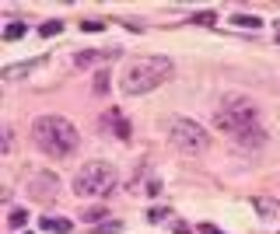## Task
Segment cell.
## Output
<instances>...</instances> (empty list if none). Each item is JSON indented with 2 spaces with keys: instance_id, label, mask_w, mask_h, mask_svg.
I'll return each mask as SVG.
<instances>
[{
  "instance_id": "obj_1",
  "label": "cell",
  "mask_w": 280,
  "mask_h": 234,
  "mask_svg": "<svg viewBox=\"0 0 280 234\" xmlns=\"http://www.w3.org/2000/svg\"><path fill=\"white\" fill-rule=\"evenodd\" d=\"M256 115L259 112H256V101L252 98H245V94H224L221 98V108L214 112V123L235 144H242V147H263L266 144V133L256 123Z\"/></svg>"
},
{
  "instance_id": "obj_2",
  "label": "cell",
  "mask_w": 280,
  "mask_h": 234,
  "mask_svg": "<svg viewBox=\"0 0 280 234\" xmlns=\"http://www.w3.org/2000/svg\"><path fill=\"white\" fill-rule=\"evenodd\" d=\"M32 140L39 144L42 154L63 161V157H70L74 151H77L81 133L74 130V123L63 119V115H39V119L32 123Z\"/></svg>"
},
{
  "instance_id": "obj_3",
  "label": "cell",
  "mask_w": 280,
  "mask_h": 234,
  "mask_svg": "<svg viewBox=\"0 0 280 234\" xmlns=\"http://www.w3.org/2000/svg\"><path fill=\"white\" fill-rule=\"evenodd\" d=\"M168 77H172V63L165 56H137L126 63V70L119 77V91L126 98H140V94L161 87Z\"/></svg>"
},
{
  "instance_id": "obj_4",
  "label": "cell",
  "mask_w": 280,
  "mask_h": 234,
  "mask_svg": "<svg viewBox=\"0 0 280 234\" xmlns=\"http://www.w3.org/2000/svg\"><path fill=\"white\" fill-rule=\"evenodd\" d=\"M116 182H119V175H116L112 164H105V161H88V164L74 175V192H77V196H109V192L116 189Z\"/></svg>"
},
{
  "instance_id": "obj_5",
  "label": "cell",
  "mask_w": 280,
  "mask_h": 234,
  "mask_svg": "<svg viewBox=\"0 0 280 234\" xmlns=\"http://www.w3.org/2000/svg\"><path fill=\"white\" fill-rule=\"evenodd\" d=\"M168 144L179 151V154H207L210 137L203 133V126H196L193 119H168Z\"/></svg>"
},
{
  "instance_id": "obj_6",
  "label": "cell",
  "mask_w": 280,
  "mask_h": 234,
  "mask_svg": "<svg viewBox=\"0 0 280 234\" xmlns=\"http://www.w3.org/2000/svg\"><path fill=\"white\" fill-rule=\"evenodd\" d=\"M28 189H32V196H35L39 203H49V199L56 196L60 182H56L53 175H32V178H28Z\"/></svg>"
},
{
  "instance_id": "obj_7",
  "label": "cell",
  "mask_w": 280,
  "mask_h": 234,
  "mask_svg": "<svg viewBox=\"0 0 280 234\" xmlns=\"http://www.w3.org/2000/svg\"><path fill=\"white\" fill-rule=\"evenodd\" d=\"M116 56H119V49H84V53H77V56H74V63H77V67H84V70H91V67L109 63V60H116Z\"/></svg>"
},
{
  "instance_id": "obj_8",
  "label": "cell",
  "mask_w": 280,
  "mask_h": 234,
  "mask_svg": "<svg viewBox=\"0 0 280 234\" xmlns=\"http://www.w3.org/2000/svg\"><path fill=\"white\" fill-rule=\"evenodd\" d=\"M102 126H105V130H112L119 140H130V133H133V130H130V123L123 119V112H119V108H105V112H102Z\"/></svg>"
},
{
  "instance_id": "obj_9",
  "label": "cell",
  "mask_w": 280,
  "mask_h": 234,
  "mask_svg": "<svg viewBox=\"0 0 280 234\" xmlns=\"http://www.w3.org/2000/svg\"><path fill=\"white\" fill-rule=\"evenodd\" d=\"M42 231H49V234H70V231H74V224H70L67 217H42Z\"/></svg>"
},
{
  "instance_id": "obj_10",
  "label": "cell",
  "mask_w": 280,
  "mask_h": 234,
  "mask_svg": "<svg viewBox=\"0 0 280 234\" xmlns=\"http://www.w3.org/2000/svg\"><path fill=\"white\" fill-rule=\"evenodd\" d=\"M252 210L263 213V217H277L280 203H277V199H270V196H256V199H252Z\"/></svg>"
},
{
  "instance_id": "obj_11",
  "label": "cell",
  "mask_w": 280,
  "mask_h": 234,
  "mask_svg": "<svg viewBox=\"0 0 280 234\" xmlns=\"http://www.w3.org/2000/svg\"><path fill=\"white\" fill-rule=\"evenodd\" d=\"M231 25H238V28H259L263 18H256V14H231Z\"/></svg>"
},
{
  "instance_id": "obj_12",
  "label": "cell",
  "mask_w": 280,
  "mask_h": 234,
  "mask_svg": "<svg viewBox=\"0 0 280 234\" xmlns=\"http://www.w3.org/2000/svg\"><path fill=\"white\" fill-rule=\"evenodd\" d=\"M7 224H11L14 231H21V227L28 224V210H21V206H14V210L7 213Z\"/></svg>"
},
{
  "instance_id": "obj_13",
  "label": "cell",
  "mask_w": 280,
  "mask_h": 234,
  "mask_svg": "<svg viewBox=\"0 0 280 234\" xmlns=\"http://www.w3.org/2000/svg\"><path fill=\"white\" fill-rule=\"evenodd\" d=\"M105 217H109V213H105L102 206H91V210H84V224H91V227H98Z\"/></svg>"
},
{
  "instance_id": "obj_14",
  "label": "cell",
  "mask_w": 280,
  "mask_h": 234,
  "mask_svg": "<svg viewBox=\"0 0 280 234\" xmlns=\"http://www.w3.org/2000/svg\"><path fill=\"white\" fill-rule=\"evenodd\" d=\"M95 94H105L109 91V70H95V84H91Z\"/></svg>"
},
{
  "instance_id": "obj_15",
  "label": "cell",
  "mask_w": 280,
  "mask_h": 234,
  "mask_svg": "<svg viewBox=\"0 0 280 234\" xmlns=\"http://www.w3.org/2000/svg\"><path fill=\"white\" fill-rule=\"evenodd\" d=\"M25 32H28V28H25V25H21V21H11V25H7V28H4V39H7V42H14V39H21V35H25Z\"/></svg>"
},
{
  "instance_id": "obj_16",
  "label": "cell",
  "mask_w": 280,
  "mask_h": 234,
  "mask_svg": "<svg viewBox=\"0 0 280 234\" xmlns=\"http://www.w3.org/2000/svg\"><path fill=\"white\" fill-rule=\"evenodd\" d=\"M119 231H123L119 220H102L98 227H91V234H119Z\"/></svg>"
},
{
  "instance_id": "obj_17",
  "label": "cell",
  "mask_w": 280,
  "mask_h": 234,
  "mask_svg": "<svg viewBox=\"0 0 280 234\" xmlns=\"http://www.w3.org/2000/svg\"><path fill=\"white\" fill-rule=\"evenodd\" d=\"M60 32H63V21H46V25L39 28L42 39H53V35H60Z\"/></svg>"
},
{
  "instance_id": "obj_18",
  "label": "cell",
  "mask_w": 280,
  "mask_h": 234,
  "mask_svg": "<svg viewBox=\"0 0 280 234\" xmlns=\"http://www.w3.org/2000/svg\"><path fill=\"white\" fill-rule=\"evenodd\" d=\"M105 28V21H98V18H88V21H81V32H102Z\"/></svg>"
},
{
  "instance_id": "obj_19",
  "label": "cell",
  "mask_w": 280,
  "mask_h": 234,
  "mask_svg": "<svg viewBox=\"0 0 280 234\" xmlns=\"http://www.w3.org/2000/svg\"><path fill=\"white\" fill-rule=\"evenodd\" d=\"M193 21H196V25H214L217 14H214V11H200V14H193Z\"/></svg>"
},
{
  "instance_id": "obj_20",
  "label": "cell",
  "mask_w": 280,
  "mask_h": 234,
  "mask_svg": "<svg viewBox=\"0 0 280 234\" xmlns=\"http://www.w3.org/2000/svg\"><path fill=\"white\" fill-rule=\"evenodd\" d=\"M165 217H168V210H165V206H154V210L147 213V220H154V224H158V220H165Z\"/></svg>"
},
{
  "instance_id": "obj_21",
  "label": "cell",
  "mask_w": 280,
  "mask_h": 234,
  "mask_svg": "<svg viewBox=\"0 0 280 234\" xmlns=\"http://www.w3.org/2000/svg\"><path fill=\"white\" fill-rule=\"evenodd\" d=\"M158 192H161V182L151 178V182H147V196H158Z\"/></svg>"
},
{
  "instance_id": "obj_22",
  "label": "cell",
  "mask_w": 280,
  "mask_h": 234,
  "mask_svg": "<svg viewBox=\"0 0 280 234\" xmlns=\"http://www.w3.org/2000/svg\"><path fill=\"white\" fill-rule=\"evenodd\" d=\"M196 231H200V234H224V231H221V227H214V224H200Z\"/></svg>"
},
{
  "instance_id": "obj_23",
  "label": "cell",
  "mask_w": 280,
  "mask_h": 234,
  "mask_svg": "<svg viewBox=\"0 0 280 234\" xmlns=\"http://www.w3.org/2000/svg\"><path fill=\"white\" fill-rule=\"evenodd\" d=\"M277 42H280V21H277Z\"/></svg>"
},
{
  "instance_id": "obj_24",
  "label": "cell",
  "mask_w": 280,
  "mask_h": 234,
  "mask_svg": "<svg viewBox=\"0 0 280 234\" xmlns=\"http://www.w3.org/2000/svg\"><path fill=\"white\" fill-rule=\"evenodd\" d=\"M25 234H32V231H25Z\"/></svg>"
}]
</instances>
